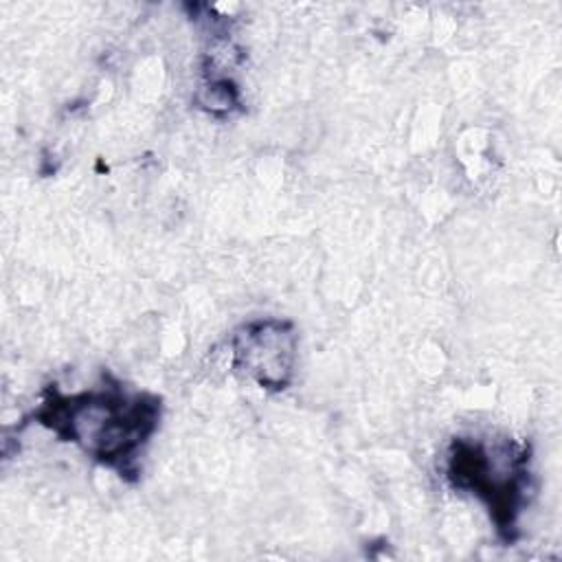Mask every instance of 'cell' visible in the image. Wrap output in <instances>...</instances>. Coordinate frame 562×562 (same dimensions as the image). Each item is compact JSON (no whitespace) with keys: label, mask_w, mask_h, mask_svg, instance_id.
<instances>
[{"label":"cell","mask_w":562,"mask_h":562,"mask_svg":"<svg viewBox=\"0 0 562 562\" xmlns=\"http://www.w3.org/2000/svg\"><path fill=\"white\" fill-rule=\"evenodd\" d=\"M158 408L156 397L110 389L53 397L37 417L94 459L123 468L156 428Z\"/></svg>","instance_id":"6da1fadb"},{"label":"cell","mask_w":562,"mask_h":562,"mask_svg":"<svg viewBox=\"0 0 562 562\" xmlns=\"http://www.w3.org/2000/svg\"><path fill=\"white\" fill-rule=\"evenodd\" d=\"M235 360L263 389H283L294 369L296 338L290 323L257 321L235 336Z\"/></svg>","instance_id":"7a4b0ae2"},{"label":"cell","mask_w":562,"mask_h":562,"mask_svg":"<svg viewBox=\"0 0 562 562\" xmlns=\"http://www.w3.org/2000/svg\"><path fill=\"white\" fill-rule=\"evenodd\" d=\"M198 105L211 114H226L231 112L239 99H237V88L228 81V77H217L209 79L195 97Z\"/></svg>","instance_id":"3957f363"}]
</instances>
